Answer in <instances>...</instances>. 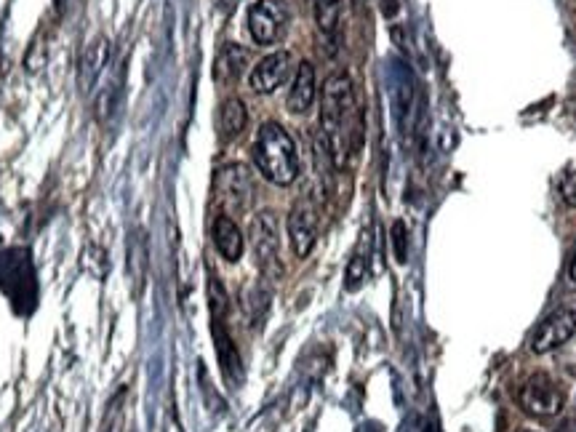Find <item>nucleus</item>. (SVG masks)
Instances as JSON below:
<instances>
[{"label":"nucleus","mask_w":576,"mask_h":432,"mask_svg":"<svg viewBox=\"0 0 576 432\" xmlns=\"http://www.w3.org/2000/svg\"><path fill=\"white\" fill-rule=\"evenodd\" d=\"M320 134L326 136L334 166H344L347 155L360 144V120L352 80L344 72L328 75L320 99Z\"/></svg>","instance_id":"obj_1"},{"label":"nucleus","mask_w":576,"mask_h":432,"mask_svg":"<svg viewBox=\"0 0 576 432\" xmlns=\"http://www.w3.org/2000/svg\"><path fill=\"white\" fill-rule=\"evenodd\" d=\"M251 158L259 174L267 182L288 187L296 182L299 176V155H296V144L286 128L280 123H264L256 131L254 147H251Z\"/></svg>","instance_id":"obj_2"},{"label":"nucleus","mask_w":576,"mask_h":432,"mask_svg":"<svg viewBox=\"0 0 576 432\" xmlns=\"http://www.w3.org/2000/svg\"><path fill=\"white\" fill-rule=\"evenodd\" d=\"M214 192L219 206L230 214H243L254 200V179L243 163L222 166L214 176Z\"/></svg>","instance_id":"obj_3"},{"label":"nucleus","mask_w":576,"mask_h":432,"mask_svg":"<svg viewBox=\"0 0 576 432\" xmlns=\"http://www.w3.org/2000/svg\"><path fill=\"white\" fill-rule=\"evenodd\" d=\"M288 27V8L283 0H256L248 8V32L259 46H272Z\"/></svg>","instance_id":"obj_4"},{"label":"nucleus","mask_w":576,"mask_h":432,"mask_svg":"<svg viewBox=\"0 0 576 432\" xmlns=\"http://www.w3.org/2000/svg\"><path fill=\"white\" fill-rule=\"evenodd\" d=\"M251 246H254L256 264L264 275L278 278L280 275V243L278 222L272 211H262L251 219Z\"/></svg>","instance_id":"obj_5"},{"label":"nucleus","mask_w":576,"mask_h":432,"mask_svg":"<svg viewBox=\"0 0 576 432\" xmlns=\"http://www.w3.org/2000/svg\"><path fill=\"white\" fill-rule=\"evenodd\" d=\"M576 334V302L563 304L555 312H550L547 318L536 326L534 336H531V350L536 355L552 352L563 347V344Z\"/></svg>","instance_id":"obj_6"},{"label":"nucleus","mask_w":576,"mask_h":432,"mask_svg":"<svg viewBox=\"0 0 576 432\" xmlns=\"http://www.w3.org/2000/svg\"><path fill=\"white\" fill-rule=\"evenodd\" d=\"M520 406L526 408L528 414L534 416H555L563 411V392L555 382H552L547 374H536L531 376L526 384H523V390L518 395Z\"/></svg>","instance_id":"obj_7"},{"label":"nucleus","mask_w":576,"mask_h":432,"mask_svg":"<svg viewBox=\"0 0 576 432\" xmlns=\"http://www.w3.org/2000/svg\"><path fill=\"white\" fill-rule=\"evenodd\" d=\"M318 238V211L310 198H302L288 214V240L299 259L310 256Z\"/></svg>","instance_id":"obj_8"},{"label":"nucleus","mask_w":576,"mask_h":432,"mask_svg":"<svg viewBox=\"0 0 576 432\" xmlns=\"http://www.w3.org/2000/svg\"><path fill=\"white\" fill-rule=\"evenodd\" d=\"M291 67H294V56L288 51H275V54L264 56L262 62L256 64L251 75H248V83H251L256 94H272L275 88L286 83Z\"/></svg>","instance_id":"obj_9"},{"label":"nucleus","mask_w":576,"mask_h":432,"mask_svg":"<svg viewBox=\"0 0 576 432\" xmlns=\"http://www.w3.org/2000/svg\"><path fill=\"white\" fill-rule=\"evenodd\" d=\"M107 62H110V43H107L104 35H99V38H94L83 48V54L78 59V88L83 94H88L94 88Z\"/></svg>","instance_id":"obj_10"},{"label":"nucleus","mask_w":576,"mask_h":432,"mask_svg":"<svg viewBox=\"0 0 576 432\" xmlns=\"http://www.w3.org/2000/svg\"><path fill=\"white\" fill-rule=\"evenodd\" d=\"M315 94H318V80H315V67L310 62L299 64L296 70V78L291 83V91H288L286 107L288 112L294 115H304L310 110L312 102H315Z\"/></svg>","instance_id":"obj_11"},{"label":"nucleus","mask_w":576,"mask_h":432,"mask_svg":"<svg viewBox=\"0 0 576 432\" xmlns=\"http://www.w3.org/2000/svg\"><path fill=\"white\" fill-rule=\"evenodd\" d=\"M211 334H214L216 355H219V363H222V371L227 376V382H238L243 376V363H240L238 347L232 342L230 331L224 326V320L211 318Z\"/></svg>","instance_id":"obj_12"},{"label":"nucleus","mask_w":576,"mask_h":432,"mask_svg":"<svg viewBox=\"0 0 576 432\" xmlns=\"http://www.w3.org/2000/svg\"><path fill=\"white\" fill-rule=\"evenodd\" d=\"M211 232H214V246L222 254V259L238 262L240 256H243V232H240L238 224L232 222L227 214H222L216 216L214 230Z\"/></svg>","instance_id":"obj_13"},{"label":"nucleus","mask_w":576,"mask_h":432,"mask_svg":"<svg viewBox=\"0 0 576 432\" xmlns=\"http://www.w3.org/2000/svg\"><path fill=\"white\" fill-rule=\"evenodd\" d=\"M248 64V51L246 48H240L238 43H227V46L219 51L214 64V78L219 83H235V80L243 75Z\"/></svg>","instance_id":"obj_14"},{"label":"nucleus","mask_w":576,"mask_h":432,"mask_svg":"<svg viewBox=\"0 0 576 432\" xmlns=\"http://www.w3.org/2000/svg\"><path fill=\"white\" fill-rule=\"evenodd\" d=\"M248 123V112L246 104L240 102V99H224L222 107H219V136H222V142H232V139H238L243 134V128Z\"/></svg>","instance_id":"obj_15"},{"label":"nucleus","mask_w":576,"mask_h":432,"mask_svg":"<svg viewBox=\"0 0 576 432\" xmlns=\"http://www.w3.org/2000/svg\"><path fill=\"white\" fill-rule=\"evenodd\" d=\"M315 24L326 38H336L339 22H342V0H312Z\"/></svg>","instance_id":"obj_16"},{"label":"nucleus","mask_w":576,"mask_h":432,"mask_svg":"<svg viewBox=\"0 0 576 432\" xmlns=\"http://www.w3.org/2000/svg\"><path fill=\"white\" fill-rule=\"evenodd\" d=\"M206 272H208V307H211V318L224 320L227 318V310H230V296L224 291L219 275H216L211 267H206Z\"/></svg>","instance_id":"obj_17"},{"label":"nucleus","mask_w":576,"mask_h":432,"mask_svg":"<svg viewBox=\"0 0 576 432\" xmlns=\"http://www.w3.org/2000/svg\"><path fill=\"white\" fill-rule=\"evenodd\" d=\"M115 104H118V80H112L110 86L102 88V94L96 99V115L99 120H107L115 112Z\"/></svg>","instance_id":"obj_18"},{"label":"nucleus","mask_w":576,"mask_h":432,"mask_svg":"<svg viewBox=\"0 0 576 432\" xmlns=\"http://www.w3.org/2000/svg\"><path fill=\"white\" fill-rule=\"evenodd\" d=\"M558 192L566 206H576V163H571V166L560 174Z\"/></svg>","instance_id":"obj_19"},{"label":"nucleus","mask_w":576,"mask_h":432,"mask_svg":"<svg viewBox=\"0 0 576 432\" xmlns=\"http://www.w3.org/2000/svg\"><path fill=\"white\" fill-rule=\"evenodd\" d=\"M366 267L368 259L363 256V251H355V256L350 259V267H347V288H350V291H355V288L363 283V278H366Z\"/></svg>","instance_id":"obj_20"},{"label":"nucleus","mask_w":576,"mask_h":432,"mask_svg":"<svg viewBox=\"0 0 576 432\" xmlns=\"http://www.w3.org/2000/svg\"><path fill=\"white\" fill-rule=\"evenodd\" d=\"M392 248H395V259L398 264L408 262V235H406V224L395 222L392 224Z\"/></svg>","instance_id":"obj_21"},{"label":"nucleus","mask_w":576,"mask_h":432,"mask_svg":"<svg viewBox=\"0 0 576 432\" xmlns=\"http://www.w3.org/2000/svg\"><path fill=\"white\" fill-rule=\"evenodd\" d=\"M120 400H123V392H118V395L110 400L102 432H120V424H123V416H120Z\"/></svg>","instance_id":"obj_22"},{"label":"nucleus","mask_w":576,"mask_h":432,"mask_svg":"<svg viewBox=\"0 0 576 432\" xmlns=\"http://www.w3.org/2000/svg\"><path fill=\"white\" fill-rule=\"evenodd\" d=\"M568 275H571V280L576 283V251H574V256H571V264H568Z\"/></svg>","instance_id":"obj_23"},{"label":"nucleus","mask_w":576,"mask_h":432,"mask_svg":"<svg viewBox=\"0 0 576 432\" xmlns=\"http://www.w3.org/2000/svg\"><path fill=\"white\" fill-rule=\"evenodd\" d=\"M235 3H238V0H219V6H222V8H232Z\"/></svg>","instance_id":"obj_24"},{"label":"nucleus","mask_w":576,"mask_h":432,"mask_svg":"<svg viewBox=\"0 0 576 432\" xmlns=\"http://www.w3.org/2000/svg\"><path fill=\"white\" fill-rule=\"evenodd\" d=\"M526 432H531V430H526Z\"/></svg>","instance_id":"obj_25"}]
</instances>
